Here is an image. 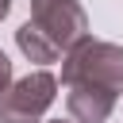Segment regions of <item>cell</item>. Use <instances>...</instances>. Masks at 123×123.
Returning a JSON list of instances; mask_svg holds the SVG:
<instances>
[{
	"instance_id": "ba28073f",
	"label": "cell",
	"mask_w": 123,
	"mask_h": 123,
	"mask_svg": "<svg viewBox=\"0 0 123 123\" xmlns=\"http://www.w3.org/2000/svg\"><path fill=\"white\" fill-rule=\"evenodd\" d=\"M50 123H73V119H50Z\"/></svg>"
},
{
	"instance_id": "8992f818",
	"label": "cell",
	"mask_w": 123,
	"mask_h": 123,
	"mask_svg": "<svg viewBox=\"0 0 123 123\" xmlns=\"http://www.w3.org/2000/svg\"><path fill=\"white\" fill-rule=\"evenodd\" d=\"M12 85V62H8V54L0 50V92Z\"/></svg>"
},
{
	"instance_id": "52a82bcc",
	"label": "cell",
	"mask_w": 123,
	"mask_h": 123,
	"mask_svg": "<svg viewBox=\"0 0 123 123\" xmlns=\"http://www.w3.org/2000/svg\"><path fill=\"white\" fill-rule=\"evenodd\" d=\"M8 12H12V0H0V19H4Z\"/></svg>"
},
{
	"instance_id": "5b68a950",
	"label": "cell",
	"mask_w": 123,
	"mask_h": 123,
	"mask_svg": "<svg viewBox=\"0 0 123 123\" xmlns=\"http://www.w3.org/2000/svg\"><path fill=\"white\" fill-rule=\"evenodd\" d=\"M15 46H19V54L27 58V62H38V65H46V62H58V50L31 27V23H23L19 31H15Z\"/></svg>"
},
{
	"instance_id": "7a4b0ae2",
	"label": "cell",
	"mask_w": 123,
	"mask_h": 123,
	"mask_svg": "<svg viewBox=\"0 0 123 123\" xmlns=\"http://www.w3.org/2000/svg\"><path fill=\"white\" fill-rule=\"evenodd\" d=\"M54 50L65 58L73 46L88 38V15L81 0H31V19H27Z\"/></svg>"
},
{
	"instance_id": "6da1fadb",
	"label": "cell",
	"mask_w": 123,
	"mask_h": 123,
	"mask_svg": "<svg viewBox=\"0 0 123 123\" xmlns=\"http://www.w3.org/2000/svg\"><path fill=\"white\" fill-rule=\"evenodd\" d=\"M62 85H96L119 96L123 92V46L85 38L62 58Z\"/></svg>"
},
{
	"instance_id": "3957f363",
	"label": "cell",
	"mask_w": 123,
	"mask_h": 123,
	"mask_svg": "<svg viewBox=\"0 0 123 123\" xmlns=\"http://www.w3.org/2000/svg\"><path fill=\"white\" fill-rule=\"evenodd\" d=\"M58 96V77L50 69H35L12 81L0 92V123H38Z\"/></svg>"
},
{
	"instance_id": "277c9868",
	"label": "cell",
	"mask_w": 123,
	"mask_h": 123,
	"mask_svg": "<svg viewBox=\"0 0 123 123\" xmlns=\"http://www.w3.org/2000/svg\"><path fill=\"white\" fill-rule=\"evenodd\" d=\"M115 100L119 96L96 85H65V108L73 123H108V115L115 111Z\"/></svg>"
}]
</instances>
